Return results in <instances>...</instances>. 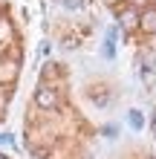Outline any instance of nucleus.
I'll return each instance as SVG.
<instances>
[{"label": "nucleus", "instance_id": "obj_1", "mask_svg": "<svg viewBox=\"0 0 156 159\" xmlns=\"http://www.w3.org/2000/svg\"><path fill=\"white\" fill-rule=\"evenodd\" d=\"M35 104L43 107V110H52L55 104H58V96H55L52 87H41L38 93H35Z\"/></svg>", "mask_w": 156, "mask_h": 159}, {"label": "nucleus", "instance_id": "obj_2", "mask_svg": "<svg viewBox=\"0 0 156 159\" xmlns=\"http://www.w3.org/2000/svg\"><path fill=\"white\" fill-rule=\"evenodd\" d=\"M139 29L145 35H156V9H148V12L139 17Z\"/></svg>", "mask_w": 156, "mask_h": 159}, {"label": "nucleus", "instance_id": "obj_3", "mask_svg": "<svg viewBox=\"0 0 156 159\" xmlns=\"http://www.w3.org/2000/svg\"><path fill=\"white\" fill-rule=\"evenodd\" d=\"M15 75H17V64H15V61L3 64V70H0V78H3V81H12Z\"/></svg>", "mask_w": 156, "mask_h": 159}, {"label": "nucleus", "instance_id": "obj_4", "mask_svg": "<svg viewBox=\"0 0 156 159\" xmlns=\"http://www.w3.org/2000/svg\"><path fill=\"white\" fill-rule=\"evenodd\" d=\"M122 26H124V29L139 26V17H136V12H124V15H122Z\"/></svg>", "mask_w": 156, "mask_h": 159}, {"label": "nucleus", "instance_id": "obj_5", "mask_svg": "<svg viewBox=\"0 0 156 159\" xmlns=\"http://www.w3.org/2000/svg\"><path fill=\"white\" fill-rule=\"evenodd\" d=\"M130 125L139 127V125H142V116H139V113H133V116H130Z\"/></svg>", "mask_w": 156, "mask_h": 159}, {"label": "nucleus", "instance_id": "obj_6", "mask_svg": "<svg viewBox=\"0 0 156 159\" xmlns=\"http://www.w3.org/2000/svg\"><path fill=\"white\" fill-rule=\"evenodd\" d=\"M64 3H67V6H72V9H78V6H81V0H64Z\"/></svg>", "mask_w": 156, "mask_h": 159}, {"label": "nucleus", "instance_id": "obj_7", "mask_svg": "<svg viewBox=\"0 0 156 159\" xmlns=\"http://www.w3.org/2000/svg\"><path fill=\"white\" fill-rule=\"evenodd\" d=\"M0 159H6V156H0Z\"/></svg>", "mask_w": 156, "mask_h": 159}]
</instances>
